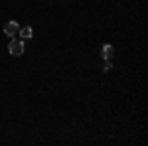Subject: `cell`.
Returning <instances> with one entry per match:
<instances>
[{
  "instance_id": "obj_1",
  "label": "cell",
  "mask_w": 148,
  "mask_h": 146,
  "mask_svg": "<svg viewBox=\"0 0 148 146\" xmlns=\"http://www.w3.org/2000/svg\"><path fill=\"white\" fill-rule=\"evenodd\" d=\"M8 51H10V56L20 57L24 53V42L22 40H12L10 44H8Z\"/></svg>"
},
{
  "instance_id": "obj_2",
  "label": "cell",
  "mask_w": 148,
  "mask_h": 146,
  "mask_svg": "<svg viewBox=\"0 0 148 146\" xmlns=\"http://www.w3.org/2000/svg\"><path fill=\"white\" fill-rule=\"evenodd\" d=\"M18 30H20V26H18V22H14V20L6 22V26H4V34L8 36V38H14V36L18 34Z\"/></svg>"
},
{
  "instance_id": "obj_3",
  "label": "cell",
  "mask_w": 148,
  "mask_h": 146,
  "mask_svg": "<svg viewBox=\"0 0 148 146\" xmlns=\"http://www.w3.org/2000/svg\"><path fill=\"white\" fill-rule=\"evenodd\" d=\"M113 53H114V47L111 44H105L101 47V56H103V59H111L113 57Z\"/></svg>"
},
{
  "instance_id": "obj_4",
  "label": "cell",
  "mask_w": 148,
  "mask_h": 146,
  "mask_svg": "<svg viewBox=\"0 0 148 146\" xmlns=\"http://www.w3.org/2000/svg\"><path fill=\"white\" fill-rule=\"evenodd\" d=\"M18 34H20V38H22V40H32L34 30H32L30 26H24V28H20V30H18Z\"/></svg>"
},
{
  "instance_id": "obj_5",
  "label": "cell",
  "mask_w": 148,
  "mask_h": 146,
  "mask_svg": "<svg viewBox=\"0 0 148 146\" xmlns=\"http://www.w3.org/2000/svg\"><path fill=\"white\" fill-rule=\"evenodd\" d=\"M113 69V63H111V59H105V63H103V71L107 73V71H111Z\"/></svg>"
}]
</instances>
